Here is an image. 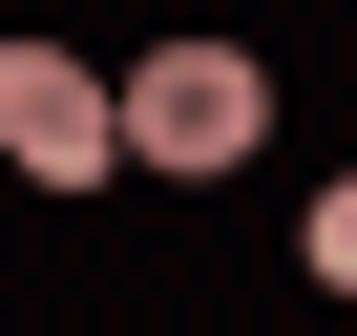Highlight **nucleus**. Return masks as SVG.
I'll list each match as a JSON object with an SVG mask.
<instances>
[{
    "mask_svg": "<svg viewBox=\"0 0 357 336\" xmlns=\"http://www.w3.org/2000/svg\"><path fill=\"white\" fill-rule=\"evenodd\" d=\"M252 126H273V84H252V43H147L126 63V168H252Z\"/></svg>",
    "mask_w": 357,
    "mask_h": 336,
    "instance_id": "nucleus-1",
    "label": "nucleus"
},
{
    "mask_svg": "<svg viewBox=\"0 0 357 336\" xmlns=\"http://www.w3.org/2000/svg\"><path fill=\"white\" fill-rule=\"evenodd\" d=\"M0 168H22V190H105L126 168V84L84 43H0Z\"/></svg>",
    "mask_w": 357,
    "mask_h": 336,
    "instance_id": "nucleus-2",
    "label": "nucleus"
},
{
    "mask_svg": "<svg viewBox=\"0 0 357 336\" xmlns=\"http://www.w3.org/2000/svg\"><path fill=\"white\" fill-rule=\"evenodd\" d=\"M294 252H315V294H357V168L315 190V231H294Z\"/></svg>",
    "mask_w": 357,
    "mask_h": 336,
    "instance_id": "nucleus-3",
    "label": "nucleus"
}]
</instances>
